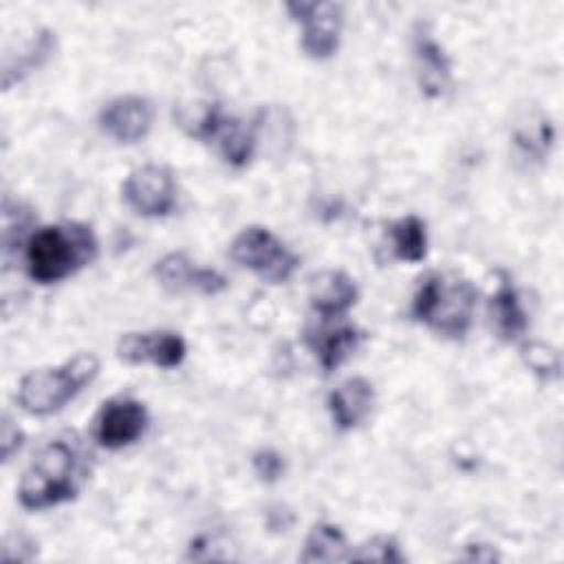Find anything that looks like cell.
Listing matches in <instances>:
<instances>
[{
    "instance_id": "7c38bea8",
    "label": "cell",
    "mask_w": 564,
    "mask_h": 564,
    "mask_svg": "<svg viewBox=\"0 0 564 564\" xmlns=\"http://www.w3.org/2000/svg\"><path fill=\"white\" fill-rule=\"evenodd\" d=\"M154 275L163 289L172 293L196 291L203 295H216L227 286V280L216 269L194 267L185 253H167L154 264Z\"/></svg>"
},
{
    "instance_id": "d6986e66",
    "label": "cell",
    "mask_w": 564,
    "mask_h": 564,
    "mask_svg": "<svg viewBox=\"0 0 564 564\" xmlns=\"http://www.w3.org/2000/svg\"><path fill=\"white\" fill-rule=\"evenodd\" d=\"M350 553L344 531L335 524L319 522L306 538L302 562H344L350 560Z\"/></svg>"
},
{
    "instance_id": "8fae6325",
    "label": "cell",
    "mask_w": 564,
    "mask_h": 564,
    "mask_svg": "<svg viewBox=\"0 0 564 564\" xmlns=\"http://www.w3.org/2000/svg\"><path fill=\"white\" fill-rule=\"evenodd\" d=\"M154 119L152 104L141 95L110 99L99 112L101 130L117 143H137L148 137Z\"/></svg>"
},
{
    "instance_id": "8992f818",
    "label": "cell",
    "mask_w": 564,
    "mask_h": 564,
    "mask_svg": "<svg viewBox=\"0 0 564 564\" xmlns=\"http://www.w3.org/2000/svg\"><path fill=\"white\" fill-rule=\"evenodd\" d=\"M286 11L302 24V48L313 59L330 57L341 37L344 9L337 2H289Z\"/></svg>"
},
{
    "instance_id": "7a4b0ae2",
    "label": "cell",
    "mask_w": 564,
    "mask_h": 564,
    "mask_svg": "<svg viewBox=\"0 0 564 564\" xmlns=\"http://www.w3.org/2000/svg\"><path fill=\"white\" fill-rule=\"evenodd\" d=\"M97 256V240L90 227L79 223L46 225L26 240V273L40 284L59 282Z\"/></svg>"
},
{
    "instance_id": "ffe728a7",
    "label": "cell",
    "mask_w": 564,
    "mask_h": 564,
    "mask_svg": "<svg viewBox=\"0 0 564 564\" xmlns=\"http://www.w3.org/2000/svg\"><path fill=\"white\" fill-rule=\"evenodd\" d=\"M53 48H55L53 33L46 29L40 31L35 35V40L26 46V51L22 55H18L15 62L4 64V88H11V84L20 82L24 73L42 66L48 59V55L53 53Z\"/></svg>"
},
{
    "instance_id": "ba28073f",
    "label": "cell",
    "mask_w": 564,
    "mask_h": 564,
    "mask_svg": "<svg viewBox=\"0 0 564 564\" xmlns=\"http://www.w3.org/2000/svg\"><path fill=\"white\" fill-rule=\"evenodd\" d=\"M192 134L214 143L218 154L234 167L247 165L256 152V137L251 128L234 117H227L216 104L207 106L205 112L196 119Z\"/></svg>"
},
{
    "instance_id": "9a60e30c",
    "label": "cell",
    "mask_w": 564,
    "mask_h": 564,
    "mask_svg": "<svg viewBox=\"0 0 564 564\" xmlns=\"http://www.w3.org/2000/svg\"><path fill=\"white\" fill-rule=\"evenodd\" d=\"M375 403V388L364 377H348L328 394V412L339 430H355L370 414Z\"/></svg>"
},
{
    "instance_id": "3957f363",
    "label": "cell",
    "mask_w": 564,
    "mask_h": 564,
    "mask_svg": "<svg viewBox=\"0 0 564 564\" xmlns=\"http://www.w3.org/2000/svg\"><path fill=\"white\" fill-rule=\"evenodd\" d=\"M478 291L469 280L427 273L412 297V317L445 337H463L471 328Z\"/></svg>"
},
{
    "instance_id": "44dd1931",
    "label": "cell",
    "mask_w": 564,
    "mask_h": 564,
    "mask_svg": "<svg viewBox=\"0 0 564 564\" xmlns=\"http://www.w3.org/2000/svg\"><path fill=\"white\" fill-rule=\"evenodd\" d=\"M350 560H370V562H403L399 544L392 538L379 535L359 546V551L350 553Z\"/></svg>"
},
{
    "instance_id": "e0dca14e",
    "label": "cell",
    "mask_w": 564,
    "mask_h": 564,
    "mask_svg": "<svg viewBox=\"0 0 564 564\" xmlns=\"http://www.w3.org/2000/svg\"><path fill=\"white\" fill-rule=\"evenodd\" d=\"M361 333L355 326H335V328H308L306 344L317 357L324 372H333L339 368L359 346Z\"/></svg>"
},
{
    "instance_id": "cb8c5ba5",
    "label": "cell",
    "mask_w": 564,
    "mask_h": 564,
    "mask_svg": "<svg viewBox=\"0 0 564 564\" xmlns=\"http://www.w3.org/2000/svg\"><path fill=\"white\" fill-rule=\"evenodd\" d=\"M0 443H2V458L9 460L13 456V452H18L22 447V432L18 430V425H13V421L4 419L2 423V432H0Z\"/></svg>"
},
{
    "instance_id": "52a82bcc",
    "label": "cell",
    "mask_w": 564,
    "mask_h": 564,
    "mask_svg": "<svg viewBox=\"0 0 564 564\" xmlns=\"http://www.w3.org/2000/svg\"><path fill=\"white\" fill-rule=\"evenodd\" d=\"M121 192L128 207L145 218H165L176 207L174 174L165 165H143L132 170Z\"/></svg>"
},
{
    "instance_id": "4fadbf2b",
    "label": "cell",
    "mask_w": 564,
    "mask_h": 564,
    "mask_svg": "<svg viewBox=\"0 0 564 564\" xmlns=\"http://www.w3.org/2000/svg\"><path fill=\"white\" fill-rule=\"evenodd\" d=\"M357 297L359 289L355 280L344 271L326 269L311 278L308 300L313 311L322 315V319H337L346 315L355 306Z\"/></svg>"
},
{
    "instance_id": "9c48e42d",
    "label": "cell",
    "mask_w": 564,
    "mask_h": 564,
    "mask_svg": "<svg viewBox=\"0 0 564 564\" xmlns=\"http://www.w3.org/2000/svg\"><path fill=\"white\" fill-rule=\"evenodd\" d=\"M150 423L148 408L132 397L106 401L95 416V441L106 449H121L139 441Z\"/></svg>"
},
{
    "instance_id": "30bf717a",
    "label": "cell",
    "mask_w": 564,
    "mask_h": 564,
    "mask_svg": "<svg viewBox=\"0 0 564 564\" xmlns=\"http://www.w3.org/2000/svg\"><path fill=\"white\" fill-rule=\"evenodd\" d=\"M117 355L126 364H152L156 368H176L187 355V344L178 333H126L117 341Z\"/></svg>"
},
{
    "instance_id": "7402d4cb",
    "label": "cell",
    "mask_w": 564,
    "mask_h": 564,
    "mask_svg": "<svg viewBox=\"0 0 564 564\" xmlns=\"http://www.w3.org/2000/svg\"><path fill=\"white\" fill-rule=\"evenodd\" d=\"M524 357L529 361V366L540 372V375H557L560 370V359H557V352L551 350L549 346H542V344H531V346H524Z\"/></svg>"
},
{
    "instance_id": "277c9868",
    "label": "cell",
    "mask_w": 564,
    "mask_h": 564,
    "mask_svg": "<svg viewBox=\"0 0 564 564\" xmlns=\"http://www.w3.org/2000/svg\"><path fill=\"white\" fill-rule=\"evenodd\" d=\"M97 372L99 359L93 352L75 355L62 366L31 370L20 379L18 403L24 412L35 416L59 412L97 377Z\"/></svg>"
},
{
    "instance_id": "5bb4252c",
    "label": "cell",
    "mask_w": 564,
    "mask_h": 564,
    "mask_svg": "<svg viewBox=\"0 0 564 564\" xmlns=\"http://www.w3.org/2000/svg\"><path fill=\"white\" fill-rule=\"evenodd\" d=\"M414 59L421 93L430 99L441 97L449 86L452 66L443 46L432 37L425 24H419L414 31Z\"/></svg>"
},
{
    "instance_id": "6da1fadb",
    "label": "cell",
    "mask_w": 564,
    "mask_h": 564,
    "mask_svg": "<svg viewBox=\"0 0 564 564\" xmlns=\"http://www.w3.org/2000/svg\"><path fill=\"white\" fill-rule=\"evenodd\" d=\"M86 480V456L77 445L57 438L46 443L20 478L18 498L24 509L40 511L73 500Z\"/></svg>"
},
{
    "instance_id": "2e32d148",
    "label": "cell",
    "mask_w": 564,
    "mask_h": 564,
    "mask_svg": "<svg viewBox=\"0 0 564 564\" xmlns=\"http://www.w3.org/2000/svg\"><path fill=\"white\" fill-rule=\"evenodd\" d=\"M487 313H489L491 330L496 333L498 339L518 341L527 333V326H529L527 313L520 304L516 286L511 284V278L502 271H500V280L496 284V291L489 297Z\"/></svg>"
},
{
    "instance_id": "5b68a950",
    "label": "cell",
    "mask_w": 564,
    "mask_h": 564,
    "mask_svg": "<svg viewBox=\"0 0 564 564\" xmlns=\"http://www.w3.org/2000/svg\"><path fill=\"white\" fill-rule=\"evenodd\" d=\"M229 253L234 262L253 271L256 275H260L264 282H271V284L286 282L300 264L297 256L289 251L286 245L275 234L258 225L245 227L234 238Z\"/></svg>"
},
{
    "instance_id": "ac0fdd59",
    "label": "cell",
    "mask_w": 564,
    "mask_h": 564,
    "mask_svg": "<svg viewBox=\"0 0 564 564\" xmlns=\"http://www.w3.org/2000/svg\"><path fill=\"white\" fill-rule=\"evenodd\" d=\"M388 236H390L394 258L403 262H421L425 258L427 231H425V223L419 216L410 214L394 220L388 229Z\"/></svg>"
},
{
    "instance_id": "603a6c76",
    "label": "cell",
    "mask_w": 564,
    "mask_h": 564,
    "mask_svg": "<svg viewBox=\"0 0 564 564\" xmlns=\"http://www.w3.org/2000/svg\"><path fill=\"white\" fill-rule=\"evenodd\" d=\"M253 469H256V474H258L262 480L273 482V480H278V478L282 476V471H284V460H282V456H280L278 452H273V449H260V452L253 454Z\"/></svg>"
}]
</instances>
